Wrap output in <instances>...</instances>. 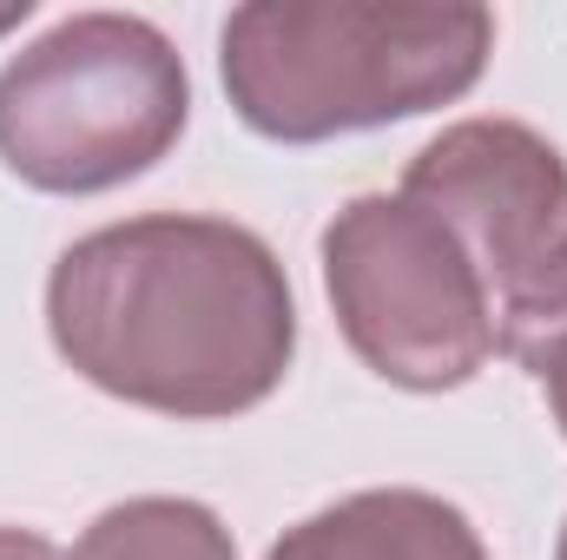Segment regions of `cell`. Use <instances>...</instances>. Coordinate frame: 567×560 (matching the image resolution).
<instances>
[{"mask_svg":"<svg viewBox=\"0 0 567 560\" xmlns=\"http://www.w3.org/2000/svg\"><path fill=\"white\" fill-rule=\"evenodd\" d=\"M47 336L73 376L178 422L258 409L297 356V297L278 251L231 218L145 211L53 258Z\"/></svg>","mask_w":567,"mask_h":560,"instance_id":"6da1fadb","label":"cell"},{"mask_svg":"<svg viewBox=\"0 0 567 560\" xmlns=\"http://www.w3.org/2000/svg\"><path fill=\"white\" fill-rule=\"evenodd\" d=\"M495 13L475 0H245L218 27L231 113L271 145H323L475 93Z\"/></svg>","mask_w":567,"mask_h":560,"instance_id":"7a4b0ae2","label":"cell"},{"mask_svg":"<svg viewBox=\"0 0 567 560\" xmlns=\"http://www.w3.org/2000/svg\"><path fill=\"white\" fill-rule=\"evenodd\" d=\"M185 120V60L140 13H66L0 66V165L53 198L145 178Z\"/></svg>","mask_w":567,"mask_h":560,"instance_id":"3957f363","label":"cell"},{"mask_svg":"<svg viewBox=\"0 0 567 560\" xmlns=\"http://www.w3.org/2000/svg\"><path fill=\"white\" fill-rule=\"evenodd\" d=\"M317 251L337 330L370 376L442 396L488 370L495 290L423 205L403 191H363L323 225Z\"/></svg>","mask_w":567,"mask_h":560,"instance_id":"277c9868","label":"cell"},{"mask_svg":"<svg viewBox=\"0 0 567 560\" xmlns=\"http://www.w3.org/2000/svg\"><path fill=\"white\" fill-rule=\"evenodd\" d=\"M410 205L468 251L495 303L528 278L567 231V158L522 120H455L410 158Z\"/></svg>","mask_w":567,"mask_h":560,"instance_id":"5b68a950","label":"cell"},{"mask_svg":"<svg viewBox=\"0 0 567 560\" xmlns=\"http://www.w3.org/2000/svg\"><path fill=\"white\" fill-rule=\"evenodd\" d=\"M265 560H488V548L475 521L429 488H363L284 528Z\"/></svg>","mask_w":567,"mask_h":560,"instance_id":"8992f818","label":"cell"},{"mask_svg":"<svg viewBox=\"0 0 567 560\" xmlns=\"http://www.w3.org/2000/svg\"><path fill=\"white\" fill-rule=\"evenodd\" d=\"M66 560H238L231 528L185 495H133L73 541Z\"/></svg>","mask_w":567,"mask_h":560,"instance_id":"52a82bcc","label":"cell"},{"mask_svg":"<svg viewBox=\"0 0 567 560\" xmlns=\"http://www.w3.org/2000/svg\"><path fill=\"white\" fill-rule=\"evenodd\" d=\"M495 350L535 383L567 376V231L561 245L495 303Z\"/></svg>","mask_w":567,"mask_h":560,"instance_id":"ba28073f","label":"cell"},{"mask_svg":"<svg viewBox=\"0 0 567 560\" xmlns=\"http://www.w3.org/2000/svg\"><path fill=\"white\" fill-rule=\"evenodd\" d=\"M0 560H66V554L33 528H0Z\"/></svg>","mask_w":567,"mask_h":560,"instance_id":"9c48e42d","label":"cell"},{"mask_svg":"<svg viewBox=\"0 0 567 560\" xmlns=\"http://www.w3.org/2000/svg\"><path fill=\"white\" fill-rule=\"evenodd\" d=\"M27 20H33V0H0V33H13Z\"/></svg>","mask_w":567,"mask_h":560,"instance_id":"30bf717a","label":"cell"},{"mask_svg":"<svg viewBox=\"0 0 567 560\" xmlns=\"http://www.w3.org/2000/svg\"><path fill=\"white\" fill-rule=\"evenodd\" d=\"M542 390H548V409H555V422H561V435H567V376L542 383Z\"/></svg>","mask_w":567,"mask_h":560,"instance_id":"8fae6325","label":"cell"},{"mask_svg":"<svg viewBox=\"0 0 567 560\" xmlns=\"http://www.w3.org/2000/svg\"><path fill=\"white\" fill-rule=\"evenodd\" d=\"M555 560H567V521H561V541H555Z\"/></svg>","mask_w":567,"mask_h":560,"instance_id":"7c38bea8","label":"cell"}]
</instances>
